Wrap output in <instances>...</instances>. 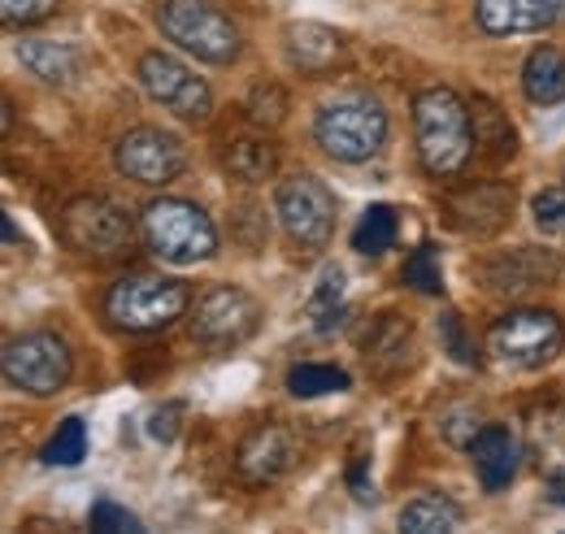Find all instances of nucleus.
Returning <instances> with one entry per match:
<instances>
[{
  "mask_svg": "<svg viewBox=\"0 0 565 534\" xmlns=\"http://www.w3.org/2000/svg\"><path fill=\"white\" fill-rule=\"evenodd\" d=\"M262 327V305L244 287H213L196 300L192 313V339L205 348H239Z\"/></svg>",
  "mask_w": 565,
  "mask_h": 534,
  "instance_id": "nucleus-11",
  "label": "nucleus"
},
{
  "mask_svg": "<svg viewBox=\"0 0 565 534\" xmlns=\"http://www.w3.org/2000/svg\"><path fill=\"white\" fill-rule=\"evenodd\" d=\"M349 487H353V495L361 504L374 500V487H370V473H365V457H356L353 466H349Z\"/></svg>",
  "mask_w": 565,
  "mask_h": 534,
  "instance_id": "nucleus-36",
  "label": "nucleus"
},
{
  "mask_svg": "<svg viewBox=\"0 0 565 534\" xmlns=\"http://www.w3.org/2000/svg\"><path fill=\"white\" fill-rule=\"evenodd\" d=\"M470 461H475L483 491H504L513 482L518 466H522V448L504 426H483L470 444Z\"/></svg>",
  "mask_w": 565,
  "mask_h": 534,
  "instance_id": "nucleus-19",
  "label": "nucleus"
},
{
  "mask_svg": "<svg viewBox=\"0 0 565 534\" xmlns=\"http://www.w3.org/2000/svg\"><path fill=\"white\" fill-rule=\"evenodd\" d=\"M461 522V509L448 495H418L401 509V534H452Z\"/></svg>",
  "mask_w": 565,
  "mask_h": 534,
  "instance_id": "nucleus-23",
  "label": "nucleus"
},
{
  "mask_svg": "<svg viewBox=\"0 0 565 534\" xmlns=\"http://www.w3.org/2000/svg\"><path fill=\"white\" fill-rule=\"evenodd\" d=\"M439 334H444V343H448V356H452V361H461V365H470V361H475L470 339H466V331H461V318H457V313H444V318H439Z\"/></svg>",
  "mask_w": 565,
  "mask_h": 534,
  "instance_id": "nucleus-35",
  "label": "nucleus"
},
{
  "mask_svg": "<svg viewBox=\"0 0 565 534\" xmlns=\"http://www.w3.org/2000/svg\"><path fill=\"white\" fill-rule=\"evenodd\" d=\"M548 495H553L557 504H565V482H553V491H548Z\"/></svg>",
  "mask_w": 565,
  "mask_h": 534,
  "instance_id": "nucleus-39",
  "label": "nucleus"
},
{
  "mask_svg": "<svg viewBox=\"0 0 565 534\" xmlns=\"http://www.w3.org/2000/svg\"><path fill=\"white\" fill-rule=\"evenodd\" d=\"M526 444L548 482H565V408H544L526 426Z\"/></svg>",
  "mask_w": 565,
  "mask_h": 534,
  "instance_id": "nucleus-20",
  "label": "nucleus"
},
{
  "mask_svg": "<svg viewBox=\"0 0 565 534\" xmlns=\"http://www.w3.org/2000/svg\"><path fill=\"white\" fill-rule=\"evenodd\" d=\"M143 244L170 261V266H196L210 261L217 253V231H213L210 213L192 201H152L143 204L140 217Z\"/></svg>",
  "mask_w": 565,
  "mask_h": 534,
  "instance_id": "nucleus-3",
  "label": "nucleus"
},
{
  "mask_svg": "<svg viewBox=\"0 0 565 534\" xmlns=\"http://www.w3.org/2000/svg\"><path fill=\"white\" fill-rule=\"evenodd\" d=\"M414 135H418V161L435 179L466 170V161L475 157L470 105L448 87H430L414 100Z\"/></svg>",
  "mask_w": 565,
  "mask_h": 534,
  "instance_id": "nucleus-1",
  "label": "nucleus"
},
{
  "mask_svg": "<svg viewBox=\"0 0 565 534\" xmlns=\"http://www.w3.org/2000/svg\"><path fill=\"white\" fill-rule=\"evenodd\" d=\"M179 313H188V287L174 278H152V274H131L109 287L105 296V318L118 331L148 334L170 327Z\"/></svg>",
  "mask_w": 565,
  "mask_h": 534,
  "instance_id": "nucleus-5",
  "label": "nucleus"
},
{
  "mask_svg": "<svg viewBox=\"0 0 565 534\" xmlns=\"http://www.w3.org/2000/svg\"><path fill=\"white\" fill-rule=\"evenodd\" d=\"M282 53L305 74H327V70H340L349 62L344 35L335 26H322V22H291L282 35Z\"/></svg>",
  "mask_w": 565,
  "mask_h": 534,
  "instance_id": "nucleus-15",
  "label": "nucleus"
},
{
  "mask_svg": "<svg viewBox=\"0 0 565 534\" xmlns=\"http://www.w3.org/2000/svg\"><path fill=\"white\" fill-rule=\"evenodd\" d=\"M313 139L327 157L335 161H370L383 143H387V114L374 96L365 92H349V96H335L318 109L313 118Z\"/></svg>",
  "mask_w": 565,
  "mask_h": 534,
  "instance_id": "nucleus-2",
  "label": "nucleus"
},
{
  "mask_svg": "<svg viewBox=\"0 0 565 534\" xmlns=\"http://www.w3.org/2000/svg\"><path fill=\"white\" fill-rule=\"evenodd\" d=\"M226 170L235 179H244V183H262V179H270L279 170V152H275V143L266 135H248V139H235L226 148Z\"/></svg>",
  "mask_w": 565,
  "mask_h": 534,
  "instance_id": "nucleus-24",
  "label": "nucleus"
},
{
  "mask_svg": "<svg viewBox=\"0 0 565 534\" xmlns=\"http://www.w3.org/2000/svg\"><path fill=\"white\" fill-rule=\"evenodd\" d=\"M275 209L282 217V231L305 248V253H322L335 235V196L327 192L322 179L313 174H291L279 183Z\"/></svg>",
  "mask_w": 565,
  "mask_h": 534,
  "instance_id": "nucleus-9",
  "label": "nucleus"
},
{
  "mask_svg": "<svg viewBox=\"0 0 565 534\" xmlns=\"http://www.w3.org/2000/svg\"><path fill=\"white\" fill-rule=\"evenodd\" d=\"M565 348V331L548 309H513L488 331V352L495 365L509 370H540Z\"/></svg>",
  "mask_w": 565,
  "mask_h": 534,
  "instance_id": "nucleus-6",
  "label": "nucleus"
},
{
  "mask_svg": "<svg viewBox=\"0 0 565 534\" xmlns=\"http://www.w3.org/2000/svg\"><path fill=\"white\" fill-rule=\"evenodd\" d=\"M87 452V421L83 417H66L53 439L44 444V466H78Z\"/></svg>",
  "mask_w": 565,
  "mask_h": 534,
  "instance_id": "nucleus-30",
  "label": "nucleus"
},
{
  "mask_svg": "<svg viewBox=\"0 0 565 534\" xmlns=\"http://www.w3.org/2000/svg\"><path fill=\"white\" fill-rule=\"evenodd\" d=\"M87 534H143V522L131 509H122L114 500H100L87 517Z\"/></svg>",
  "mask_w": 565,
  "mask_h": 534,
  "instance_id": "nucleus-32",
  "label": "nucleus"
},
{
  "mask_svg": "<svg viewBox=\"0 0 565 534\" xmlns=\"http://www.w3.org/2000/svg\"><path fill=\"white\" fill-rule=\"evenodd\" d=\"M296 461H300V439H296L282 421L257 426V430L239 444V452H235L239 478L253 482V487H270V482H279L282 473H291Z\"/></svg>",
  "mask_w": 565,
  "mask_h": 534,
  "instance_id": "nucleus-13",
  "label": "nucleus"
},
{
  "mask_svg": "<svg viewBox=\"0 0 565 534\" xmlns=\"http://www.w3.org/2000/svg\"><path fill=\"white\" fill-rule=\"evenodd\" d=\"M57 9V0H0V13L9 26H35Z\"/></svg>",
  "mask_w": 565,
  "mask_h": 534,
  "instance_id": "nucleus-33",
  "label": "nucleus"
},
{
  "mask_svg": "<svg viewBox=\"0 0 565 534\" xmlns=\"http://www.w3.org/2000/svg\"><path fill=\"white\" fill-rule=\"evenodd\" d=\"M405 282L423 296H439L444 291V266H439V244H423L409 253L405 261Z\"/></svg>",
  "mask_w": 565,
  "mask_h": 534,
  "instance_id": "nucleus-31",
  "label": "nucleus"
},
{
  "mask_svg": "<svg viewBox=\"0 0 565 534\" xmlns=\"http://www.w3.org/2000/svg\"><path fill=\"white\" fill-rule=\"evenodd\" d=\"M287 392L296 400H318V396H335L349 392V374L340 365H296L287 374Z\"/></svg>",
  "mask_w": 565,
  "mask_h": 534,
  "instance_id": "nucleus-27",
  "label": "nucleus"
},
{
  "mask_svg": "<svg viewBox=\"0 0 565 534\" xmlns=\"http://www.w3.org/2000/svg\"><path fill=\"white\" fill-rule=\"evenodd\" d=\"M114 161L127 179L136 183H148V188H161V183H174L188 165V152L174 135L152 131V127H140V131H127L114 148Z\"/></svg>",
  "mask_w": 565,
  "mask_h": 534,
  "instance_id": "nucleus-12",
  "label": "nucleus"
},
{
  "mask_svg": "<svg viewBox=\"0 0 565 534\" xmlns=\"http://www.w3.org/2000/svg\"><path fill=\"white\" fill-rule=\"evenodd\" d=\"M157 26L161 35L192 53L196 62L231 66L239 57V31L226 13H217L210 0H161L157 4Z\"/></svg>",
  "mask_w": 565,
  "mask_h": 534,
  "instance_id": "nucleus-4",
  "label": "nucleus"
},
{
  "mask_svg": "<svg viewBox=\"0 0 565 534\" xmlns=\"http://www.w3.org/2000/svg\"><path fill=\"white\" fill-rule=\"evenodd\" d=\"M22 62L35 70L44 83H74L78 74V53L71 44H53V40H26L22 44Z\"/></svg>",
  "mask_w": 565,
  "mask_h": 534,
  "instance_id": "nucleus-25",
  "label": "nucleus"
},
{
  "mask_svg": "<svg viewBox=\"0 0 565 534\" xmlns=\"http://www.w3.org/2000/svg\"><path fill=\"white\" fill-rule=\"evenodd\" d=\"M483 274H488V287H492V291L518 296V291H531V287H540V282H553L557 257L544 253V248H518V253L492 257V261L483 266Z\"/></svg>",
  "mask_w": 565,
  "mask_h": 534,
  "instance_id": "nucleus-18",
  "label": "nucleus"
},
{
  "mask_svg": "<svg viewBox=\"0 0 565 534\" xmlns=\"http://www.w3.org/2000/svg\"><path fill=\"white\" fill-rule=\"evenodd\" d=\"M0 370L18 392L53 396L71 383V348H66L62 334L53 331L18 334V339H9V348L0 356Z\"/></svg>",
  "mask_w": 565,
  "mask_h": 534,
  "instance_id": "nucleus-7",
  "label": "nucleus"
},
{
  "mask_svg": "<svg viewBox=\"0 0 565 534\" xmlns=\"http://www.w3.org/2000/svg\"><path fill=\"white\" fill-rule=\"evenodd\" d=\"M475 22L488 35H535L562 26V9L557 0H479Z\"/></svg>",
  "mask_w": 565,
  "mask_h": 534,
  "instance_id": "nucleus-16",
  "label": "nucleus"
},
{
  "mask_svg": "<svg viewBox=\"0 0 565 534\" xmlns=\"http://www.w3.org/2000/svg\"><path fill=\"white\" fill-rule=\"evenodd\" d=\"M557 9H562V22H565V0H557Z\"/></svg>",
  "mask_w": 565,
  "mask_h": 534,
  "instance_id": "nucleus-40",
  "label": "nucleus"
},
{
  "mask_svg": "<svg viewBox=\"0 0 565 534\" xmlns=\"http://www.w3.org/2000/svg\"><path fill=\"white\" fill-rule=\"evenodd\" d=\"M340 313H344V269L331 266L322 269V282L309 296V318L318 331H331L340 322Z\"/></svg>",
  "mask_w": 565,
  "mask_h": 534,
  "instance_id": "nucleus-28",
  "label": "nucleus"
},
{
  "mask_svg": "<svg viewBox=\"0 0 565 534\" xmlns=\"http://www.w3.org/2000/svg\"><path fill=\"white\" fill-rule=\"evenodd\" d=\"M361 356L379 378L401 374L414 361V327L396 313H379L370 322V331L361 334Z\"/></svg>",
  "mask_w": 565,
  "mask_h": 534,
  "instance_id": "nucleus-17",
  "label": "nucleus"
},
{
  "mask_svg": "<svg viewBox=\"0 0 565 534\" xmlns=\"http://www.w3.org/2000/svg\"><path fill=\"white\" fill-rule=\"evenodd\" d=\"M522 92L526 100L535 105H562L565 100V53L544 44L526 57V70H522Z\"/></svg>",
  "mask_w": 565,
  "mask_h": 534,
  "instance_id": "nucleus-21",
  "label": "nucleus"
},
{
  "mask_svg": "<svg viewBox=\"0 0 565 534\" xmlns=\"http://www.w3.org/2000/svg\"><path fill=\"white\" fill-rule=\"evenodd\" d=\"M62 235L74 253L92 261H114L131 248V217L105 196H78L62 213Z\"/></svg>",
  "mask_w": 565,
  "mask_h": 534,
  "instance_id": "nucleus-8",
  "label": "nucleus"
},
{
  "mask_svg": "<svg viewBox=\"0 0 565 534\" xmlns=\"http://www.w3.org/2000/svg\"><path fill=\"white\" fill-rule=\"evenodd\" d=\"M18 534H74V531L66 522H57V517H26Z\"/></svg>",
  "mask_w": 565,
  "mask_h": 534,
  "instance_id": "nucleus-38",
  "label": "nucleus"
},
{
  "mask_svg": "<svg viewBox=\"0 0 565 534\" xmlns=\"http://www.w3.org/2000/svg\"><path fill=\"white\" fill-rule=\"evenodd\" d=\"M396 231H401L396 209H392V204H370V209L361 213V222H356L353 248L365 253V257H383V253L396 244Z\"/></svg>",
  "mask_w": 565,
  "mask_h": 534,
  "instance_id": "nucleus-26",
  "label": "nucleus"
},
{
  "mask_svg": "<svg viewBox=\"0 0 565 534\" xmlns=\"http://www.w3.org/2000/svg\"><path fill=\"white\" fill-rule=\"evenodd\" d=\"M244 114H248V122H257L262 131H275L282 118H287V92H282L279 83H270V78L253 83V92L244 96Z\"/></svg>",
  "mask_w": 565,
  "mask_h": 534,
  "instance_id": "nucleus-29",
  "label": "nucleus"
},
{
  "mask_svg": "<svg viewBox=\"0 0 565 534\" xmlns=\"http://www.w3.org/2000/svg\"><path fill=\"white\" fill-rule=\"evenodd\" d=\"M535 226L540 231L565 226V188H548V192L535 196Z\"/></svg>",
  "mask_w": 565,
  "mask_h": 534,
  "instance_id": "nucleus-34",
  "label": "nucleus"
},
{
  "mask_svg": "<svg viewBox=\"0 0 565 534\" xmlns=\"http://www.w3.org/2000/svg\"><path fill=\"white\" fill-rule=\"evenodd\" d=\"M444 204H448V217L461 231L495 235L513 217V188H504V183H461L457 192H448Z\"/></svg>",
  "mask_w": 565,
  "mask_h": 534,
  "instance_id": "nucleus-14",
  "label": "nucleus"
},
{
  "mask_svg": "<svg viewBox=\"0 0 565 534\" xmlns=\"http://www.w3.org/2000/svg\"><path fill=\"white\" fill-rule=\"evenodd\" d=\"M470 122H475V152H483V157H492V161H509L513 157V148H518V135H513V122L500 114V105L495 100H475V109H470Z\"/></svg>",
  "mask_w": 565,
  "mask_h": 534,
  "instance_id": "nucleus-22",
  "label": "nucleus"
},
{
  "mask_svg": "<svg viewBox=\"0 0 565 534\" xmlns=\"http://www.w3.org/2000/svg\"><path fill=\"white\" fill-rule=\"evenodd\" d=\"M174 413H179V404H170V408H157V413H152V421H148L152 439H174V430H179Z\"/></svg>",
  "mask_w": 565,
  "mask_h": 534,
  "instance_id": "nucleus-37",
  "label": "nucleus"
},
{
  "mask_svg": "<svg viewBox=\"0 0 565 534\" xmlns=\"http://www.w3.org/2000/svg\"><path fill=\"white\" fill-rule=\"evenodd\" d=\"M140 83L152 100H161V105H166L174 118H183V122H205L213 114L210 83H205L196 70L183 66L179 57L161 53V49L140 57Z\"/></svg>",
  "mask_w": 565,
  "mask_h": 534,
  "instance_id": "nucleus-10",
  "label": "nucleus"
}]
</instances>
